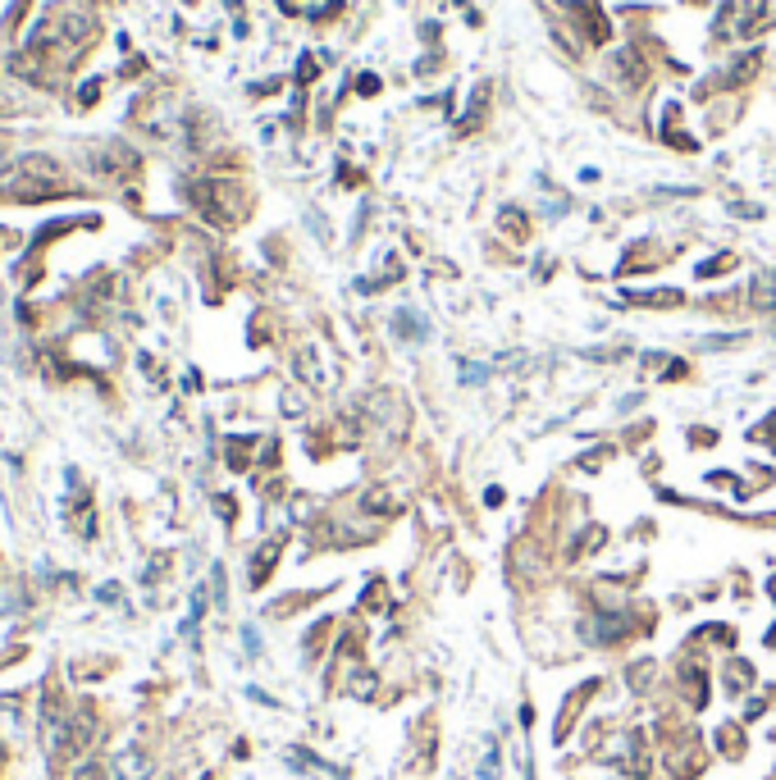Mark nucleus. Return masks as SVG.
<instances>
[{"label": "nucleus", "instance_id": "1", "mask_svg": "<svg viewBox=\"0 0 776 780\" xmlns=\"http://www.w3.org/2000/svg\"><path fill=\"white\" fill-rule=\"evenodd\" d=\"M146 776H151V758L137 753V749H128L120 758V780H146Z\"/></svg>", "mask_w": 776, "mask_h": 780}, {"label": "nucleus", "instance_id": "3", "mask_svg": "<svg viewBox=\"0 0 776 780\" xmlns=\"http://www.w3.org/2000/svg\"><path fill=\"white\" fill-rule=\"evenodd\" d=\"M758 69H763V51H745L740 64H731V83H749Z\"/></svg>", "mask_w": 776, "mask_h": 780}, {"label": "nucleus", "instance_id": "5", "mask_svg": "<svg viewBox=\"0 0 776 780\" xmlns=\"http://www.w3.org/2000/svg\"><path fill=\"white\" fill-rule=\"evenodd\" d=\"M502 228H508V233H512V238H525V233H530V224H525V215H521V210H512V206H508V210H502Z\"/></svg>", "mask_w": 776, "mask_h": 780}, {"label": "nucleus", "instance_id": "6", "mask_svg": "<svg viewBox=\"0 0 776 780\" xmlns=\"http://www.w3.org/2000/svg\"><path fill=\"white\" fill-rule=\"evenodd\" d=\"M722 749H726V758H740L745 753V739L735 735V726H722Z\"/></svg>", "mask_w": 776, "mask_h": 780}, {"label": "nucleus", "instance_id": "2", "mask_svg": "<svg viewBox=\"0 0 776 780\" xmlns=\"http://www.w3.org/2000/svg\"><path fill=\"white\" fill-rule=\"evenodd\" d=\"M361 506H366V512L375 506V516H398V502H393V493H388V489H370L361 497Z\"/></svg>", "mask_w": 776, "mask_h": 780}, {"label": "nucleus", "instance_id": "4", "mask_svg": "<svg viewBox=\"0 0 776 780\" xmlns=\"http://www.w3.org/2000/svg\"><path fill=\"white\" fill-rule=\"evenodd\" d=\"M749 680H754V671L745 667V661H731V671H726V685H731V694H745V689H749Z\"/></svg>", "mask_w": 776, "mask_h": 780}, {"label": "nucleus", "instance_id": "7", "mask_svg": "<svg viewBox=\"0 0 776 780\" xmlns=\"http://www.w3.org/2000/svg\"><path fill=\"white\" fill-rule=\"evenodd\" d=\"M357 92H361V96H375V92H379V78H375V73H361V83H357Z\"/></svg>", "mask_w": 776, "mask_h": 780}]
</instances>
